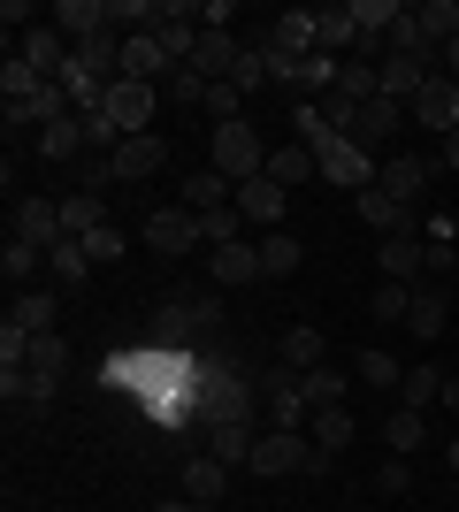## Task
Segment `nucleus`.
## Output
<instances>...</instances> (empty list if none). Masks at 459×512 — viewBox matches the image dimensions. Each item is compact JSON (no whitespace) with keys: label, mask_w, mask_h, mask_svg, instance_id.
Listing matches in <instances>:
<instances>
[{"label":"nucleus","mask_w":459,"mask_h":512,"mask_svg":"<svg viewBox=\"0 0 459 512\" xmlns=\"http://www.w3.org/2000/svg\"><path fill=\"white\" fill-rule=\"evenodd\" d=\"M329 459L314 451V436L306 428H261V444H253V474L261 482H276V474H322Z\"/></svg>","instance_id":"nucleus-1"},{"label":"nucleus","mask_w":459,"mask_h":512,"mask_svg":"<svg viewBox=\"0 0 459 512\" xmlns=\"http://www.w3.org/2000/svg\"><path fill=\"white\" fill-rule=\"evenodd\" d=\"M192 413H199V428H222V421H253V390H245L238 375H230V367H199Z\"/></svg>","instance_id":"nucleus-2"},{"label":"nucleus","mask_w":459,"mask_h":512,"mask_svg":"<svg viewBox=\"0 0 459 512\" xmlns=\"http://www.w3.org/2000/svg\"><path fill=\"white\" fill-rule=\"evenodd\" d=\"M215 176H230V184H245V176L268 169V146L253 123H215V161H207Z\"/></svg>","instance_id":"nucleus-3"},{"label":"nucleus","mask_w":459,"mask_h":512,"mask_svg":"<svg viewBox=\"0 0 459 512\" xmlns=\"http://www.w3.org/2000/svg\"><path fill=\"white\" fill-rule=\"evenodd\" d=\"M115 123V138H146L153 115H161V85H138V77H115L108 85V107H100Z\"/></svg>","instance_id":"nucleus-4"},{"label":"nucleus","mask_w":459,"mask_h":512,"mask_svg":"<svg viewBox=\"0 0 459 512\" xmlns=\"http://www.w3.org/2000/svg\"><path fill=\"white\" fill-rule=\"evenodd\" d=\"M138 237H146V245H153L161 260H184L192 245H207V237H199V214H192V207H153Z\"/></svg>","instance_id":"nucleus-5"},{"label":"nucleus","mask_w":459,"mask_h":512,"mask_svg":"<svg viewBox=\"0 0 459 512\" xmlns=\"http://www.w3.org/2000/svg\"><path fill=\"white\" fill-rule=\"evenodd\" d=\"M429 176H437V153H383V169H375V184L398 199V207H421V192H429Z\"/></svg>","instance_id":"nucleus-6"},{"label":"nucleus","mask_w":459,"mask_h":512,"mask_svg":"<svg viewBox=\"0 0 459 512\" xmlns=\"http://www.w3.org/2000/svg\"><path fill=\"white\" fill-rule=\"evenodd\" d=\"M322 153V184H337V192H368L375 184V169H383V161H375V153H360V146H345V138H329V146H314Z\"/></svg>","instance_id":"nucleus-7"},{"label":"nucleus","mask_w":459,"mask_h":512,"mask_svg":"<svg viewBox=\"0 0 459 512\" xmlns=\"http://www.w3.org/2000/svg\"><path fill=\"white\" fill-rule=\"evenodd\" d=\"M238 214H245V222H253V230H284V214H291V192H284V184H276V176H245V184H238Z\"/></svg>","instance_id":"nucleus-8"},{"label":"nucleus","mask_w":459,"mask_h":512,"mask_svg":"<svg viewBox=\"0 0 459 512\" xmlns=\"http://www.w3.org/2000/svg\"><path fill=\"white\" fill-rule=\"evenodd\" d=\"M406 115H414L421 130L452 138V130H459V77H444V69H437V77H429V85L414 92V107H406Z\"/></svg>","instance_id":"nucleus-9"},{"label":"nucleus","mask_w":459,"mask_h":512,"mask_svg":"<svg viewBox=\"0 0 459 512\" xmlns=\"http://www.w3.org/2000/svg\"><path fill=\"white\" fill-rule=\"evenodd\" d=\"M398 123H406V107H398V100H368V107H352L345 146H360V153H383V146L398 138Z\"/></svg>","instance_id":"nucleus-10"},{"label":"nucleus","mask_w":459,"mask_h":512,"mask_svg":"<svg viewBox=\"0 0 459 512\" xmlns=\"http://www.w3.org/2000/svg\"><path fill=\"white\" fill-rule=\"evenodd\" d=\"M215 321H222V299H169V306H153V337L184 344L192 329H215Z\"/></svg>","instance_id":"nucleus-11"},{"label":"nucleus","mask_w":459,"mask_h":512,"mask_svg":"<svg viewBox=\"0 0 459 512\" xmlns=\"http://www.w3.org/2000/svg\"><path fill=\"white\" fill-rule=\"evenodd\" d=\"M8 237H23V245H39V253H54L62 245V199H16V222H8Z\"/></svg>","instance_id":"nucleus-12"},{"label":"nucleus","mask_w":459,"mask_h":512,"mask_svg":"<svg viewBox=\"0 0 459 512\" xmlns=\"http://www.w3.org/2000/svg\"><path fill=\"white\" fill-rule=\"evenodd\" d=\"M383 283H421L429 276V230H406V237H383V253H375Z\"/></svg>","instance_id":"nucleus-13"},{"label":"nucleus","mask_w":459,"mask_h":512,"mask_svg":"<svg viewBox=\"0 0 459 512\" xmlns=\"http://www.w3.org/2000/svg\"><path fill=\"white\" fill-rule=\"evenodd\" d=\"M437 77V62H421V54H383L375 62V85H383V100H398V107H414V92Z\"/></svg>","instance_id":"nucleus-14"},{"label":"nucleus","mask_w":459,"mask_h":512,"mask_svg":"<svg viewBox=\"0 0 459 512\" xmlns=\"http://www.w3.org/2000/svg\"><path fill=\"white\" fill-rule=\"evenodd\" d=\"M268 54H276V62H306V54H314V8H284V16L268 23Z\"/></svg>","instance_id":"nucleus-15"},{"label":"nucleus","mask_w":459,"mask_h":512,"mask_svg":"<svg viewBox=\"0 0 459 512\" xmlns=\"http://www.w3.org/2000/svg\"><path fill=\"white\" fill-rule=\"evenodd\" d=\"M161 161H169V138H123V146L108 153V169L123 176V184H146V176H161Z\"/></svg>","instance_id":"nucleus-16"},{"label":"nucleus","mask_w":459,"mask_h":512,"mask_svg":"<svg viewBox=\"0 0 459 512\" xmlns=\"http://www.w3.org/2000/svg\"><path fill=\"white\" fill-rule=\"evenodd\" d=\"M352 214H360V222H368V230H383V237H406L421 222V207H398L391 192H383V184H368V192L352 199Z\"/></svg>","instance_id":"nucleus-17"},{"label":"nucleus","mask_w":459,"mask_h":512,"mask_svg":"<svg viewBox=\"0 0 459 512\" xmlns=\"http://www.w3.org/2000/svg\"><path fill=\"white\" fill-rule=\"evenodd\" d=\"M54 31H62L69 46H85V39H100V31H115V8L108 0H62V8H54Z\"/></svg>","instance_id":"nucleus-18"},{"label":"nucleus","mask_w":459,"mask_h":512,"mask_svg":"<svg viewBox=\"0 0 459 512\" xmlns=\"http://www.w3.org/2000/svg\"><path fill=\"white\" fill-rule=\"evenodd\" d=\"M69 54H77V46H69L62 31H54V23H31V31H23V62L39 69L46 85H54V77H62V69H69Z\"/></svg>","instance_id":"nucleus-19"},{"label":"nucleus","mask_w":459,"mask_h":512,"mask_svg":"<svg viewBox=\"0 0 459 512\" xmlns=\"http://www.w3.org/2000/svg\"><path fill=\"white\" fill-rule=\"evenodd\" d=\"M207 276L222 283V291H238V283H261V245L253 237H238V245H215V268Z\"/></svg>","instance_id":"nucleus-20"},{"label":"nucleus","mask_w":459,"mask_h":512,"mask_svg":"<svg viewBox=\"0 0 459 512\" xmlns=\"http://www.w3.org/2000/svg\"><path fill=\"white\" fill-rule=\"evenodd\" d=\"M169 54H161V39H153V31H131V39H123V77H138V85H161V77H169Z\"/></svg>","instance_id":"nucleus-21"},{"label":"nucleus","mask_w":459,"mask_h":512,"mask_svg":"<svg viewBox=\"0 0 459 512\" xmlns=\"http://www.w3.org/2000/svg\"><path fill=\"white\" fill-rule=\"evenodd\" d=\"M253 444H261V428H253V421L207 428V459H222V467H253Z\"/></svg>","instance_id":"nucleus-22"},{"label":"nucleus","mask_w":459,"mask_h":512,"mask_svg":"<svg viewBox=\"0 0 459 512\" xmlns=\"http://www.w3.org/2000/svg\"><path fill=\"white\" fill-rule=\"evenodd\" d=\"M268 176H276L284 192H299V184L322 176V153H314V146H268Z\"/></svg>","instance_id":"nucleus-23"},{"label":"nucleus","mask_w":459,"mask_h":512,"mask_svg":"<svg viewBox=\"0 0 459 512\" xmlns=\"http://www.w3.org/2000/svg\"><path fill=\"white\" fill-rule=\"evenodd\" d=\"M261 245V283H284V276H299V260H306V245L291 230H268V237H253Z\"/></svg>","instance_id":"nucleus-24"},{"label":"nucleus","mask_w":459,"mask_h":512,"mask_svg":"<svg viewBox=\"0 0 459 512\" xmlns=\"http://www.w3.org/2000/svg\"><path fill=\"white\" fill-rule=\"evenodd\" d=\"M46 276L62 283V291H85V276H92V253H85V237H62V245L46 253Z\"/></svg>","instance_id":"nucleus-25"},{"label":"nucleus","mask_w":459,"mask_h":512,"mask_svg":"<svg viewBox=\"0 0 459 512\" xmlns=\"http://www.w3.org/2000/svg\"><path fill=\"white\" fill-rule=\"evenodd\" d=\"M39 153H46V161H85V115H62V123H46L39 130Z\"/></svg>","instance_id":"nucleus-26"},{"label":"nucleus","mask_w":459,"mask_h":512,"mask_svg":"<svg viewBox=\"0 0 459 512\" xmlns=\"http://www.w3.org/2000/svg\"><path fill=\"white\" fill-rule=\"evenodd\" d=\"M222 490H230V467H222V459H207V451L184 459V497H192V505H215Z\"/></svg>","instance_id":"nucleus-27"},{"label":"nucleus","mask_w":459,"mask_h":512,"mask_svg":"<svg viewBox=\"0 0 459 512\" xmlns=\"http://www.w3.org/2000/svg\"><path fill=\"white\" fill-rule=\"evenodd\" d=\"M314 46H322V54H337V62H352L360 31H352V16H345V8H314Z\"/></svg>","instance_id":"nucleus-28"},{"label":"nucleus","mask_w":459,"mask_h":512,"mask_svg":"<svg viewBox=\"0 0 459 512\" xmlns=\"http://www.w3.org/2000/svg\"><path fill=\"white\" fill-rule=\"evenodd\" d=\"M77 69H92L100 85H115V77H123V39H115V31L85 39V46H77Z\"/></svg>","instance_id":"nucleus-29"},{"label":"nucleus","mask_w":459,"mask_h":512,"mask_svg":"<svg viewBox=\"0 0 459 512\" xmlns=\"http://www.w3.org/2000/svg\"><path fill=\"white\" fill-rule=\"evenodd\" d=\"M230 199H238V184H230V176H215V169H192V176H184V207H192V214L230 207Z\"/></svg>","instance_id":"nucleus-30"},{"label":"nucleus","mask_w":459,"mask_h":512,"mask_svg":"<svg viewBox=\"0 0 459 512\" xmlns=\"http://www.w3.org/2000/svg\"><path fill=\"white\" fill-rule=\"evenodd\" d=\"M8 329H23V337H46V329H54V291H16V306H8Z\"/></svg>","instance_id":"nucleus-31"},{"label":"nucleus","mask_w":459,"mask_h":512,"mask_svg":"<svg viewBox=\"0 0 459 512\" xmlns=\"http://www.w3.org/2000/svg\"><path fill=\"white\" fill-rule=\"evenodd\" d=\"M0 276L16 283V291H31V283L46 276V253H39V245H23V237H8V253H0Z\"/></svg>","instance_id":"nucleus-32"},{"label":"nucleus","mask_w":459,"mask_h":512,"mask_svg":"<svg viewBox=\"0 0 459 512\" xmlns=\"http://www.w3.org/2000/svg\"><path fill=\"white\" fill-rule=\"evenodd\" d=\"M23 367H31L39 383H54V390H62V375H69V344L54 337V329H46V337H31V360H23Z\"/></svg>","instance_id":"nucleus-33"},{"label":"nucleus","mask_w":459,"mask_h":512,"mask_svg":"<svg viewBox=\"0 0 459 512\" xmlns=\"http://www.w3.org/2000/svg\"><path fill=\"white\" fill-rule=\"evenodd\" d=\"M444 314H452V306H444L437 283H414V314H406V329H414V337H444Z\"/></svg>","instance_id":"nucleus-34"},{"label":"nucleus","mask_w":459,"mask_h":512,"mask_svg":"<svg viewBox=\"0 0 459 512\" xmlns=\"http://www.w3.org/2000/svg\"><path fill=\"white\" fill-rule=\"evenodd\" d=\"M306 436H314V451H322V459H337V451L352 444V413H345V406H322Z\"/></svg>","instance_id":"nucleus-35"},{"label":"nucleus","mask_w":459,"mask_h":512,"mask_svg":"<svg viewBox=\"0 0 459 512\" xmlns=\"http://www.w3.org/2000/svg\"><path fill=\"white\" fill-rule=\"evenodd\" d=\"M230 85H238L245 100H253L261 85H276V54H268V46H245V54H238V69H230Z\"/></svg>","instance_id":"nucleus-36"},{"label":"nucleus","mask_w":459,"mask_h":512,"mask_svg":"<svg viewBox=\"0 0 459 512\" xmlns=\"http://www.w3.org/2000/svg\"><path fill=\"white\" fill-rule=\"evenodd\" d=\"M437 398H444V375H437V367H406V383H398V406L429 413Z\"/></svg>","instance_id":"nucleus-37"},{"label":"nucleus","mask_w":459,"mask_h":512,"mask_svg":"<svg viewBox=\"0 0 459 512\" xmlns=\"http://www.w3.org/2000/svg\"><path fill=\"white\" fill-rule=\"evenodd\" d=\"M245 230H253V222L238 214V199H230V207H207V214H199V237H207V245H238Z\"/></svg>","instance_id":"nucleus-38"},{"label":"nucleus","mask_w":459,"mask_h":512,"mask_svg":"<svg viewBox=\"0 0 459 512\" xmlns=\"http://www.w3.org/2000/svg\"><path fill=\"white\" fill-rule=\"evenodd\" d=\"M337 100H352V107L383 100V85H375V62H360V54H352V62H345V77H337Z\"/></svg>","instance_id":"nucleus-39"},{"label":"nucleus","mask_w":459,"mask_h":512,"mask_svg":"<svg viewBox=\"0 0 459 512\" xmlns=\"http://www.w3.org/2000/svg\"><path fill=\"white\" fill-rule=\"evenodd\" d=\"M284 367H299V375H314L322 360V329H284Z\"/></svg>","instance_id":"nucleus-40"},{"label":"nucleus","mask_w":459,"mask_h":512,"mask_svg":"<svg viewBox=\"0 0 459 512\" xmlns=\"http://www.w3.org/2000/svg\"><path fill=\"white\" fill-rule=\"evenodd\" d=\"M352 375H360L368 390H398V383H406V367H398L383 344H375V352H360V367H352Z\"/></svg>","instance_id":"nucleus-41"},{"label":"nucleus","mask_w":459,"mask_h":512,"mask_svg":"<svg viewBox=\"0 0 459 512\" xmlns=\"http://www.w3.org/2000/svg\"><path fill=\"white\" fill-rule=\"evenodd\" d=\"M337 77H345V62H337V54H322V46L299 62V85H306V92H322V100L337 92Z\"/></svg>","instance_id":"nucleus-42"},{"label":"nucleus","mask_w":459,"mask_h":512,"mask_svg":"<svg viewBox=\"0 0 459 512\" xmlns=\"http://www.w3.org/2000/svg\"><path fill=\"white\" fill-rule=\"evenodd\" d=\"M100 222H108V207H100V199H92V192L62 199V230H69V237H92V230H100Z\"/></svg>","instance_id":"nucleus-43"},{"label":"nucleus","mask_w":459,"mask_h":512,"mask_svg":"<svg viewBox=\"0 0 459 512\" xmlns=\"http://www.w3.org/2000/svg\"><path fill=\"white\" fill-rule=\"evenodd\" d=\"M345 398H352V383L337 375V367H314V375H306V406H314V413H322V406H345Z\"/></svg>","instance_id":"nucleus-44"},{"label":"nucleus","mask_w":459,"mask_h":512,"mask_svg":"<svg viewBox=\"0 0 459 512\" xmlns=\"http://www.w3.org/2000/svg\"><path fill=\"white\" fill-rule=\"evenodd\" d=\"M199 107H207L215 123H245V92L230 85V77H222V85H207V92H199Z\"/></svg>","instance_id":"nucleus-45"},{"label":"nucleus","mask_w":459,"mask_h":512,"mask_svg":"<svg viewBox=\"0 0 459 512\" xmlns=\"http://www.w3.org/2000/svg\"><path fill=\"white\" fill-rule=\"evenodd\" d=\"M383 444H391L398 459H406V451H421V413H414V406H398L391 421H383Z\"/></svg>","instance_id":"nucleus-46"},{"label":"nucleus","mask_w":459,"mask_h":512,"mask_svg":"<svg viewBox=\"0 0 459 512\" xmlns=\"http://www.w3.org/2000/svg\"><path fill=\"white\" fill-rule=\"evenodd\" d=\"M414 314V283H375V321L391 329V321Z\"/></svg>","instance_id":"nucleus-47"},{"label":"nucleus","mask_w":459,"mask_h":512,"mask_svg":"<svg viewBox=\"0 0 459 512\" xmlns=\"http://www.w3.org/2000/svg\"><path fill=\"white\" fill-rule=\"evenodd\" d=\"M85 253H92V268H108V260H123V253H131V237L115 230V222H100V230L85 237Z\"/></svg>","instance_id":"nucleus-48"},{"label":"nucleus","mask_w":459,"mask_h":512,"mask_svg":"<svg viewBox=\"0 0 459 512\" xmlns=\"http://www.w3.org/2000/svg\"><path fill=\"white\" fill-rule=\"evenodd\" d=\"M39 85H46L39 69L23 62V54H8V69H0V92H8V100H23V92H39Z\"/></svg>","instance_id":"nucleus-49"},{"label":"nucleus","mask_w":459,"mask_h":512,"mask_svg":"<svg viewBox=\"0 0 459 512\" xmlns=\"http://www.w3.org/2000/svg\"><path fill=\"white\" fill-rule=\"evenodd\" d=\"M437 169H452V176H459V130H452V138H444V153H437Z\"/></svg>","instance_id":"nucleus-50"},{"label":"nucleus","mask_w":459,"mask_h":512,"mask_svg":"<svg viewBox=\"0 0 459 512\" xmlns=\"http://www.w3.org/2000/svg\"><path fill=\"white\" fill-rule=\"evenodd\" d=\"M444 77H459V39H452V46H444Z\"/></svg>","instance_id":"nucleus-51"},{"label":"nucleus","mask_w":459,"mask_h":512,"mask_svg":"<svg viewBox=\"0 0 459 512\" xmlns=\"http://www.w3.org/2000/svg\"><path fill=\"white\" fill-rule=\"evenodd\" d=\"M444 467H452V474H459V444H444Z\"/></svg>","instance_id":"nucleus-52"},{"label":"nucleus","mask_w":459,"mask_h":512,"mask_svg":"<svg viewBox=\"0 0 459 512\" xmlns=\"http://www.w3.org/2000/svg\"><path fill=\"white\" fill-rule=\"evenodd\" d=\"M153 512H192V505H153Z\"/></svg>","instance_id":"nucleus-53"}]
</instances>
